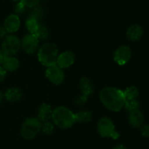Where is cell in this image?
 <instances>
[{
  "label": "cell",
  "mask_w": 149,
  "mask_h": 149,
  "mask_svg": "<svg viewBox=\"0 0 149 149\" xmlns=\"http://www.w3.org/2000/svg\"><path fill=\"white\" fill-rule=\"evenodd\" d=\"M115 131V126L111 118L103 117L97 124V131L102 137H111L112 133Z\"/></svg>",
  "instance_id": "7"
},
{
  "label": "cell",
  "mask_w": 149,
  "mask_h": 149,
  "mask_svg": "<svg viewBox=\"0 0 149 149\" xmlns=\"http://www.w3.org/2000/svg\"><path fill=\"white\" fill-rule=\"evenodd\" d=\"M42 122L38 118L31 117L27 118L23 124L20 129L21 136L25 140L33 139L42 129Z\"/></svg>",
  "instance_id": "4"
},
{
  "label": "cell",
  "mask_w": 149,
  "mask_h": 149,
  "mask_svg": "<svg viewBox=\"0 0 149 149\" xmlns=\"http://www.w3.org/2000/svg\"><path fill=\"white\" fill-rule=\"evenodd\" d=\"M58 49L56 45L51 42H47L39 48L38 51V59L42 65L47 67L57 64Z\"/></svg>",
  "instance_id": "3"
},
{
  "label": "cell",
  "mask_w": 149,
  "mask_h": 149,
  "mask_svg": "<svg viewBox=\"0 0 149 149\" xmlns=\"http://www.w3.org/2000/svg\"><path fill=\"white\" fill-rule=\"evenodd\" d=\"M33 35L38 39H40V40H46V39H47L48 37H49V31H48L47 28L45 25L42 24V23H39L37 30H36V32H35V34Z\"/></svg>",
  "instance_id": "19"
},
{
  "label": "cell",
  "mask_w": 149,
  "mask_h": 149,
  "mask_svg": "<svg viewBox=\"0 0 149 149\" xmlns=\"http://www.w3.org/2000/svg\"><path fill=\"white\" fill-rule=\"evenodd\" d=\"M75 61V55L71 51H65L58 56L57 65L61 69L68 68L71 67Z\"/></svg>",
  "instance_id": "11"
},
{
  "label": "cell",
  "mask_w": 149,
  "mask_h": 149,
  "mask_svg": "<svg viewBox=\"0 0 149 149\" xmlns=\"http://www.w3.org/2000/svg\"><path fill=\"white\" fill-rule=\"evenodd\" d=\"M74 115H75L76 122L81 123V124L89 123L92 120V118H93L92 112L87 110H81L74 114Z\"/></svg>",
  "instance_id": "18"
},
{
  "label": "cell",
  "mask_w": 149,
  "mask_h": 149,
  "mask_svg": "<svg viewBox=\"0 0 149 149\" xmlns=\"http://www.w3.org/2000/svg\"><path fill=\"white\" fill-rule=\"evenodd\" d=\"M52 108L48 104L43 103L39 106V110H38V117L37 118L43 122H47L52 118Z\"/></svg>",
  "instance_id": "15"
},
{
  "label": "cell",
  "mask_w": 149,
  "mask_h": 149,
  "mask_svg": "<svg viewBox=\"0 0 149 149\" xmlns=\"http://www.w3.org/2000/svg\"><path fill=\"white\" fill-rule=\"evenodd\" d=\"M4 93H2V91H0V104L2 102L3 99H4Z\"/></svg>",
  "instance_id": "32"
},
{
  "label": "cell",
  "mask_w": 149,
  "mask_h": 149,
  "mask_svg": "<svg viewBox=\"0 0 149 149\" xmlns=\"http://www.w3.org/2000/svg\"><path fill=\"white\" fill-rule=\"evenodd\" d=\"M40 0H20V2L23 3L26 7L33 8L36 7L39 3Z\"/></svg>",
  "instance_id": "25"
},
{
  "label": "cell",
  "mask_w": 149,
  "mask_h": 149,
  "mask_svg": "<svg viewBox=\"0 0 149 149\" xmlns=\"http://www.w3.org/2000/svg\"><path fill=\"white\" fill-rule=\"evenodd\" d=\"M132 55V51L130 47L122 45L119 47L113 54V60L119 65L123 66L130 61Z\"/></svg>",
  "instance_id": "10"
},
{
  "label": "cell",
  "mask_w": 149,
  "mask_h": 149,
  "mask_svg": "<svg viewBox=\"0 0 149 149\" xmlns=\"http://www.w3.org/2000/svg\"><path fill=\"white\" fill-rule=\"evenodd\" d=\"M14 1H20V0H13Z\"/></svg>",
  "instance_id": "34"
},
{
  "label": "cell",
  "mask_w": 149,
  "mask_h": 149,
  "mask_svg": "<svg viewBox=\"0 0 149 149\" xmlns=\"http://www.w3.org/2000/svg\"><path fill=\"white\" fill-rule=\"evenodd\" d=\"M1 67L8 72H13L20 67L18 59L14 56H4L1 61Z\"/></svg>",
  "instance_id": "14"
},
{
  "label": "cell",
  "mask_w": 149,
  "mask_h": 149,
  "mask_svg": "<svg viewBox=\"0 0 149 149\" xmlns=\"http://www.w3.org/2000/svg\"><path fill=\"white\" fill-rule=\"evenodd\" d=\"M113 149H127V148L125 147V145H123L119 144L115 146Z\"/></svg>",
  "instance_id": "31"
},
{
  "label": "cell",
  "mask_w": 149,
  "mask_h": 149,
  "mask_svg": "<svg viewBox=\"0 0 149 149\" xmlns=\"http://www.w3.org/2000/svg\"><path fill=\"white\" fill-rule=\"evenodd\" d=\"M100 99L102 104L109 110L119 112L125 103L123 91L114 87H105L100 92Z\"/></svg>",
  "instance_id": "1"
},
{
  "label": "cell",
  "mask_w": 149,
  "mask_h": 149,
  "mask_svg": "<svg viewBox=\"0 0 149 149\" xmlns=\"http://www.w3.org/2000/svg\"><path fill=\"white\" fill-rule=\"evenodd\" d=\"M21 47L20 40L16 35L9 34L4 37L1 49L4 56H13Z\"/></svg>",
  "instance_id": "5"
},
{
  "label": "cell",
  "mask_w": 149,
  "mask_h": 149,
  "mask_svg": "<svg viewBox=\"0 0 149 149\" xmlns=\"http://www.w3.org/2000/svg\"><path fill=\"white\" fill-rule=\"evenodd\" d=\"M23 51L29 54L36 52L39 48V39L32 34H27L20 41Z\"/></svg>",
  "instance_id": "8"
},
{
  "label": "cell",
  "mask_w": 149,
  "mask_h": 149,
  "mask_svg": "<svg viewBox=\"0 0 149 149\" xmlns=\"http://www.w3.org/2000/svg\"><path fill=\"white\" fill-rule=\"evenodd\" d=\"M144 115L139 110H135L130 112L129 123L134 128H141L143 124Z\"/></svg>",
  "instance_id": "13"
},
{
  "label": "cell",
  "mask_w": 149,
  "mask_h": 149,
  "mask_svg": "<svg viewBox=\"0 0 149 149\" xmlns=\"http://www.w3.org/2000/svg\"><path fill=\"white\" fill-rule=\"evenodd\" d=\"M45 74L48 80L55 85H60L63 83L64 80L63 71L57 64L48 67L47 69Z\"/></svg>",
  "instance_id": "9"
},
{
  "label": "cell",
  "mask_w": 149,
  "mask_h": 149,
  "mask_svg": "<svg viewBox=\"0 0 149 149\" xmlns=\"http://www.w3.org/2000/svg\"><path fill=\"white\" fill-rule=\"evenodd\" d=\"M80 90L81 95L75 99V103L77 105H82L85 102H87V98L94 91V85L90 78L83 77L79 82Z\"/></svg>",
  "instance_id": "6"
},
{
  "label": "cell",
  "mask_w": 149,
  "mask_h": 149,
  "mask_svg": "<svg viewBox=\"0 0 149 149\" xmlns=\"http://www.w3.org/2000/svg\"><path fill=\"white\" fill-rule=\"evenodd\" d=\"M26 7H25L23 3L18 1L15 5V13L16 15L23 14L26 11Z\"/></svg>",
  "instance_id": "26"
},
{
  "label": "cell",
  "mask_w": 149,
  "mask_h": 149,
  "mask_svg": "<svg viewBox=\"0 0 149 149\" xmlns=\"http://www.w3.org/2000/svg\"><path fill=\"white\" fill-rule=\"evenodd\" d=\"M22 96H23V92L18 88H10L7 89L4 94L6 99L9 102L19 101L21 99Z\"/></svg>",
  "instance_id": "17"
},
{
  "label": "cell",
  "mask_w": 149,
  "mask_h": 149,
  "mask_svg": "<svg viewBox=\"0 0 149 149\" xmlns=\"http://www.w3.org/2000/svg\"><path fill=\"white\" fill-rule=\"evenodd\" d=\"M52 118L55 125L63 129L71 128L76 122L74 112L63 106H59L53 110Z\"/></svg>",
  "instance_id": "2"
},
{
  "label": "cell",
  "mask_w": 149,
  "mask_h": 149,
  "mask_svg": "<svg viewBox=\"0 0 149 149\" xmlns=\"http://www.w3.org/2000/svg\"><path fill=\"white\" fill-rule=\"evenodd\" d=\"M143 30L140 25L133 24L130 26L126 32L127 37L131 41L139 40L143 36Z\"/></svg>",
  "instance_id": "16"
},
{
  "label": "cell",
  "mask_w": 149,
  "mask_h": 149,
  "mask_svg": "<svg viewBox=\"0 0 149 149\" xmlns=\"http://www.w3.org/2000/svg\"><path fill=\"white\" fill-rule=\"evenodd\" d=\"M43 16V10L41 7H35L34 9L32 10L31 13L30 14L29 18L35 19V20H38L41 19Z\"/></svg>",
  "instance_id": "23"
},
{
  "label": "cell",
  "mask_w": 149,
  "mask_h": 149,
  "mask_svg": "<svg viewBox=\"0 0 149 149\" xmlns=\"http://www.w3.org/2000/svg\"><path fill=\"white\" fill-rule=\"evenodd\" d=\"M20 26V20L18 15L16 14H11L7 16L4 20V27L7 33H14L17 32Z\"/></svg>",
  "instance_id": "12"
},
{
  "label": "cell",
  "mask_w": 149,
  "mask_h": 149,
  "mask_svg": "<svg viewBox=\"0 0 149 149\" xmlns=\"http://www.w3.org/2000/svg\"><path fill=\"white\" fill-rule=\"evenodd\" d=\"M124 107H125L127 110H128L129 112H131V111L138 110L139 108L140 102L136 99H127V100H125V103Z\"/></svg>",
  "instance_id": "22"
},
{
  "label": "cell",
  "mask_w": 149,
  "mask_h": 149,
  "mask_svg": "<svg viewBox=\"0 0 149 149\" xmlns=\"http://www.w3.org/2000/svg\"><path fill=\"white\" fill-rule=\"evenodd\" d=\"M42 130L45 134H52L54 131V126L50 122H45L42 126Z\"/></svg>",
  "instance_id": "24"
},
{
  "label": "cell",
  "mask_w": 149,
  "mask_h": 149,
  "mask_svg": "<svg viewBox=\"0 0 149 149\" xmlns=\"http://www.w3.org/2000/svg\"><path fill=\"white\" fill-rule=\"evenodd\" d=\"M124 95L126 100L127 99H135L139 96V91L135 86H130L123 91Z\"/></svg>",
  "instance_id": "20"
},
{
  "label": "cell",
  "mask_w": 149,
  "mask_h": 149,
  "mask_svg": "<svg viewBox=\"0 0 149 149\" xmlns=\"http://www.w3.org/2000/svg\"><path fill=\"white\" fill-rule=\"evenodd\" d=\"M7 30L5 29V28L4 26H0V39H2L4 38L7 36Z\"/></svg>",
  "instance_id": "29"
},
{
  "label": "cell",
  "mask_w": 149,
  "mask_h": 149,
  "mask_svg": "<svg viewBox=\"0 0 149 149\" xmlns=\"http://www.w3.org/2000/svg\"><path fill=\"white\" fill-rule=\"evenodd\" d=\"M141 133L144 137H149V125L143 124L141 127Z\"/></svg>",
  "instance_id": "27"
},
{
  "label": "cell",
  "mask_w": 149,
  "mask_h": 149,
  "mask_svg": "<svg viewBox=\"0 0 149 149\" xmlns=\"http://www.w3.org/2000/svg\"><path fill=\"white\" fill-rule=\"evenodd\" d=\"M110 137H111V138L113 139V140H116V139H118L119 137V134L116 131H114L113 133H112Z\"/></svg>",
  "instance_id": "30"
},
{
  "label": "cell",
  "mask_w": 149,
  "mask_h": 149,
  "mask_svg": "<svg viewBox=\"0 0 149 149\" xmlns=\"http://www.w3.org/2000/svg\"><path fill=\"white\" fill-rule=\"evenodd\" d=\"M3 57H4V56H3L2 51H1V47H0V65H1V61H2Z\"/></svg>",
  "instance_id": "33"
},
{
  "label": "cell",
  "mask_w": 149,
  "mask_h": 149,
  "mask_svg": "<svg viewBox=\"0 0 149 149\" xmlns=\"http://www.w3.org/2000/svg\"><path fill=\"white\" fill-rule=\"evenodd\" d=\"M6 74H7V71L0 65V82L4 80V78L6 77Z\"/></svg>",
  "instance_id": "28"
},
{
  "label": "cell",
  "mask_w": 149,
  "mask_h": 149,
  "mask_svg": "<svg viewBox=\"0 0 149 149\" xmlns=\"http://www.w3.org/2000/svg\"><path fill=\"white\" fill-rule=\"evenodd\" d=\"M39 23L38 20L31 18H29L26 21V27L27 28L28 31L30 32V34H34L38 29Z\"/></svg>",
  "instance_id": "21"
}]
</instances>
